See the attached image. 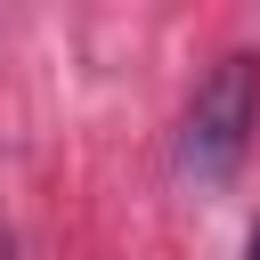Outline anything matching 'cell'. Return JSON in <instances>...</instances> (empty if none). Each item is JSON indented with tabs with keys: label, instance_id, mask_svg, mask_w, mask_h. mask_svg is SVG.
<instances>
[{
	"label": "cell",
	"instance_id": "6da1fadb",
	"mask_svg": "<svg viewBox=\"0 0 260 260\" xmlns=\"http://www.w3.org/2000/svg\"><path fill=\"white\" fill-rule=\"evenodd\" d=\"M252 122H260V57H219L203 81H195V98H187V122H179V171L195 179V187H219L236 162H244V146H252Z\"/></svg>",
	"mask_w": 260,
	"mask_h": 260
},
{
	"label": "cell",
	"instance_id": "7a4b0ae2",
	"mask_svg": "<svg viewBox=\"0 0 260 260\" xmlns=\"http://www.w3.org/2000/svg\"><path fill=\"white\" fill-rule=\"evenodd\" d=\"M244 260H260V228H252V244H244Z\"/></svg>",
	"mask_w": 260,
	"mask_h": 260
},
{
	"label": "cell",
	"instance_id": "3957f363",
	"mask_svg": "<svg viewBox=\"0 0 260 260\" xmlns=\"http://www.w3.org/2000/svg\"><path fill=\"white\" fill-rule=\"evenodd\" d=\"M0 260H16V252H8V236H0Z\"/></svg>",
	"mask_w": 260,
	"mask_h": 260
}]
</instances>
